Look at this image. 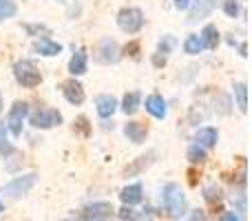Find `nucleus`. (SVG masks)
Segmentation results:
<instances>
[{
  "label": "nucleus",
  "mask_w": 252,
  "mask_h": 221,
  "mask_svg": "<svg viewBox=\"0 0 252 221\" xmlns=\"http://www.w3.org/2000/svg\"><path fill=\"white\" fill-rule=\"evenodd\" d=\"M161 201H164L166 213L173 219H182L186 215V197L177 184H166L161 190Z\"/></svg>",
  "instance_id": "f257e3e1"
},
{
  "label": "nucleus",
  "mask_w": 252,
  "mask_h": 221,
  "mask_svg": "<svg viewBox=\"0 0 252 221\" xmlns=\"http://www.w3.org/2000/svg\"><path fill=\"white\" fill-rule=\"evenodd\" d=\"M13 78H16V82L25 89H35L40 82H42V75H40L38 66H35L31 60H18L16 64H13Z\"/></svg>",
  "instance_id": "f03ea898"
},
{
  "label": "nucleus",
  "mask_w": 252,
  "mask_h": 221,
  "mask_svg": "<svg viewBox=\"0 0 252 221\" xmlns=\"http://www.w3.org/2000/svg\"><path fill=\"white\" fill-rule=\"evenodd\" d=\"M118 27L122 31H126V33H137L139 29L144 27V13H142V9H137V7H124V9H120V13H118Z\"/></svg>",
  "instance_id": "7ed1b4c3"
},
{
  "label": "nucleus",
  "mask_w": 252,
  "mask_h": 221,
  "mask_svg": "<svg viewBox=\"0 0 252 221\" xmlns=\"http://www.w3.org/2000/svg\"><path fill=\"white\" fill-rule=\"evenodd\" d=\"M35 182H38V175H35V173L16 177V179H11V182L4 186V195H9L11 199H20V197H25L27 192L35 186Z\"/></svg>",
  "instance_id": "20e7f679"
},
{
  "label": "nucleus",
  "mask_w": 252,
  "mask_h": 221,
  "mask_svg": "<svg viewBox=\"0 0 252 221\" xmlns=\"http://www.w3.org/2000/svg\"><path fill=\"white\" fill-rule=\"evenodd\" d=\"M27 115H29V104H27V102H16V104L11 106L4 126L9 128V133H11L13 137H20L22 135V122H25Z\"/></svg>",
  "instance_id": "39448f33"
},
{
  "label": "nucleus",
  "mask_w": 252,
  "mask_h": 221,
  "mask_svg": "<svg viewBox=\"0 0 252 221\" xmlns=\"http://www.w3.org/2000/svg\"><path fill=\"white\" fill-rule=\"evenodd\" d=\"M29 122L35 128H53V126L62 124V115L56 109H38L29 115Z\"/></svg>",
  "instance_id": "423d86ee"
},
{
  "label": "nucleus",
  "mask_w": 252,
  "mask_h": 221,
  "mask_svg": "<svg viewBox=\"0 0 252 221\" xmlns=\"http://www.w3.org/2000/svg\"><path fill=\"white\" fill-rule=\"evenodd\" d=\"M113 215H115V210L109 201H95V204L84 208L82 221H111Z\"/></svg>",
  "instance_id": "0eeeda50"
},
{
  "label": "nucleus",
  "mask_w": 252,
  "mask_h": 221,
  "mask_svg": "<svg viewBox=\"0 0 252 221\" xmlns=\"http://www.w3.org/2000/svg\"><path fill=\"white\" fill-rule=\"evenodd\" d=\"M219 0H190V11H188V22L190 25H195V22L204 20V18H208L210 13L215 11V7H217Z\"/></svg>",
  "instance_id": "6e6552de"
},
{
  "label": "nucleus",
  "mask_w": 252,
  "mask_h": 221,
  "mask_svg": "<svg viewBox=\"0 0 252 221\" xmlns=\"http://www.w3.org/2000/svg\"><path fill=\"white\" fill-rule=\"evenodd\" d=\"M97 60L100 62H104V64H115V62L120 60V47H118V42H115L113 38H104L100 44H97Z\"/></svg>",
  "instance_id": "1a4fd4ad"
},
{
  "label": "nucleus",
  "mask_w": 252,
  "mask_h": 221,
  "mask_svg": "<svg viewBox=\"0 0 252 221\" xmlns=\"http://www.w3.org/2000/svg\"><path fill=\"white\" fill-rule=\"evenodd\" d=\"M62 93H64V97H66V102L69 104H73V106H80L84 102V87L78 82V80H66L64 84H62Z\"/></svg>",
  "instance_id": "9d476101"
},
{
  "label": "nucleus",
  "mask_w": 252,
  "mask_h": 221,
  "mask_svg": "<svg viewBox=\"0 0 252 221\" xmlns=\"http://www.w3.org/2000/svg\"><path fill=\"white\" fill-rule=\"evenodd\" d=\"M217 142H219V130L213 128V126H204V128H199L195 133V144L199 148H204V151L217 146Z\"/></svg>",
  "instance_id": "9b49d317"
},
{
  "label": "nucleus",
  "mask_w": 252,
  "mask_h": 221,
  "mask_svg": "<svg viewBox=\"0 0 252 221\" xmlns=\"http://www.w3.org/2000/svg\"><path fill=\"white\" fill-rule=\"evenodd\" d=\"M144 106H146V111L151 113L153 117H157V120H164V117L168 115V104H166V100L161 95H157V93L148 95Z\"/></svg>",
  "instance_id": "f8f14e48"
},
{
  "label": "nucleus",
  "mask_w": 252,
  "mask_h": 221,
  "mask_svg": "<svg viewBox=\"0 0 252 221\" xmlns=\"http://www.w3.org/2000/svg\"><path fill=\"white\" fill-rule=\"evenodd\" d=\"M124 135L128 137V142L144 144L148 137V126H144L142 122H128V124H124Z\"/></svg>",
  "instance_id": "ddd939ff"
},
{
  "label": "nucleus",
  "mask_w": 252,
  "mask_h": 221,
  "mask_svg": "<svg viewBox=\"0 0 252 221\" xmlns=\"http://www.w3.org/2000/svg\"><path fill=\"white\" fill-rule=\"evenodd\" d=\"M95 111L100 117H113V113L118 111V100L113 95H97L95 97Z\"/></svg>",
  "instance_id": "4468645a"
},
{
  "label": "nucleus",
  "mask_w": 252,
  "mask_h": 221,
  "mask_svg": "<svg viewBox=\"0 0 252 221\" xmlns=\"http://www.w3.org/2000/svg\"><path fill=\"white\" fill-rule=\"evenodd\" d=\"M155 157H157V151H151V153H146V155H142V157H137V159L133 161L130 166H126L124 168V175L126 177H130V175H139L142 170H146L148 166L155 161Z\"/></svg>",
  "instance_id": "2eb2a0df"
},
{
  "label": "nucleus",
  "mask_w": 252,
  "mask_h": 221,
  "mask_svg": "<svg viewBox=\"0 0 252 221\" xmlns=\"http://www.w3.org/2000/svg\"><path fill=\"white\" fill-rule=\"evenodd\" d=\"M33 51H35V53H40V56L53 58V56H60V51H62V44L53 42V40H49V38H40V40H35V44H33Z\"/></svg>",
  "instance_id": "dca6fc26"
},
{
  "label": "nucleus",
  "mask_w": 252,
  "mask_h": 221,
  "mask_svg": "<svg viewBox=\"0 0 252 221\" xmlns=\"http://www.w3.org/2000/svg\"><path fill=\"white\" fill-rule=\"evenodd\" d=\"M142 195H144L142 184H130V186H126L124 190L120 192V199H122L126 206H135L142 201Z\"/></svg>",
  "instance_id": "f3484780"
},
{
  "label": "nucleus",
  "mask_w": 252,
  "mask_h": 221,
  "mask_svg": "<svg viewBox=\"0 0 252 221\" xmlns=\"http://www.w3.org/2000/svg\"><path fill=\"white\" fill-rule=\"evenodd\" d=\"M87 69H89V58H87V53L84 51H78V53H73V58L69 60V71H71V75H84L87 73Z\"/></svg>",
  "instance_id": "a211bd4d"
},
{
  "label": "nucleus",
  "mask_w": 252,
  "mask_h": 221,
  "mask_svg": "<svg viewBox=\"0 0 252 221\" xmlns=\"http://www.w3.org/2000/svg\"><path fill=\"white\" fill-rule=\"evenodd\" d=\"M199 38H201L204 49H217V44H219V29L215 25H206L204 29H201Z\"/></svg>",
  "instance_id": "6ab92c4d"
},
{
  "label": "nucleus",
  "mask_w": 252,
  "mask_h": 221,
  "mask_svg": "<svg viewBox=\"0 0 252 221\" xmlns=\"http://www.w3.org/2000/svg\"><path fill=\"white\" fill-rule=\"evenodd\" d=\"M139 104H142V93L139 91H130L124 95L122 100V111L126 113V115H135L139 109Z\"/></svg>",
  "instance_id": "aec40b11"
},
{
  "label": "nucleus",
  "mask_w": 252,
  "mask_h": 221,
  "mask_svg": "<svg viewBox=\"0 0 252 221\" xmlns=\"http://www.w3.org/2000/svg\"><path fill=\"white\" fill-rule=\"evenodd\" d=\"M184 51H186L188 56H199V53L204 51V44H201L199 33H190L186 40H184Z\"/></svg>",
  "instance_id": "412c9836"
},
{
  "label": "nucleus",
  "mask_w": 252,
  "mask_h": 221,
  "mask_svg": "<svg viewBox=\"0 0 252 221\" xmlns=\"http://www.w3.org/2000/svg\"><path fill=\"white\" fill-rule=\"evenodd\" d=\"M235 97H237V106H239L241 113L248 111V87L244 82L235 84Z\"/></svg>",
  "instance_id": "4be33fe9"
},
{
  "label": "nucleus",
  "mask_w": 252,
  "mask_h": 221,
  "mask_svg": "<svg viewBox=\"0 0 252 221\" xmlns=\"http://www.w3.org/2000/svg\"><path fill=\"white\" fill-rule=\"evenodd\" d=\"M11 153H16V148L11 146V142H9V137H7V126H4V122H0V155L9 157Z\"/></svg>",
  "instance_id": "5701e85b"
},
{
  "label": "nucleus",
  "mask_w": 252,
  "mask_h": 221,
  "mask_svg": "<svg viewBox=\"0 0 252 221\" xmlns=\"http://www.w3.org/2000/svg\"><path fill=\"white\" fill-rule=\"evenodd\" d=\"M186 157H188V161H190V164H204V161H206V151H204V148H199L197 144H192V146L188 148Z\"/></svg>",
  "instance_id": "b1692460"
},
{
  "label": "nucleus",
  "mask_w": 252,
  "mask_h": 221,
  "mask_svg": "<svg viewBox=\"0 0 252 221\" xmlns=\"http://www.w3.org/2000/svg\"><path fill=\"white\" fill-rule=\"evenodd\" d=\"M223 11H226L228 18H237L239 11H241L239 0H223Z\"/></svg>",
  "instance_id": "393cba45"
},
{
  "label": "nucleus",
  "mask_w": 252,
  "mask_h": 221,
  "mask_svg": "<svg viewBox=\"0 0 252 221\" xmlns=\"http://www.w3.org/2000/svg\"><path fill=\"white\" fill-rule=\"evenodd\" d=\"M16 11H18V9H16V4H13L11 0L2 2V4H0V22L7 20V18H13V16H16Z\"/></svg>",
  "instance_id": "a878e982"
},
{
  "label": "nucleus",
  "mask_w": 252,
  "mask_h": 221,
  "mask_svg": "<svg viewBox=\"0 0 252 221\" xmlns=\"http://www.w3.org/2000/svg\"><path fill=\"white\" fill-rule=\"evenodd\" d=\"M204 199L210 201V204H213V201H219V199H221V190H219L217 186H208L204 190Z\"/></svg>",
  "instance_id": "bb28decb"
},
{
  "label": "nucleus",
  "mask_w": 252,
  "mask_h": 221,
  "mask_svg": "<svg viewBox=\"0 0 252 221\" xmlns=\"http://www.w3.org/2000/svg\"><path fill=\"white\" fill-rule=\"evenodd\" d=\"M219 106H215V111L217 113H221V115H226V113H230V100H228L226 95H221V93H219Z\"/></svg>",
  "instance_id": "cd10ccee"
},
{
  "label": "nucleus",
  "mask_w": 252,
  "mask_h": 221,
  "mask_svg": "<svg viewBox=\"0 0 252 221\" xmlns=\"http://www.w3.org/2000/svg\"><path fill=\"white\" fill-rule=\"evenodd\" d=\"M173 47H175V40H173V35H164V38H161V42H159V53L164 51V56H166V53H168Z\"/></svg>",
  "instance_id": "c85d7f7f"
},
{
  "label": "nucleus",
  "mask_w": 252,
  "mask_h": 221,
  "mask_svg": "<svg viewBox=\"0 0 252 221\" xmlns=\"http://www.w3.org/2000/svg\"><path fill=\"white\" fill-rule=\"evenodd\" d=\"M25 29L29 31V33H47V31H49L44 25H27Z\"/></svg>",
  "instance_id": "c756f323"
},
{
  "label": "nucleus",
  "mask_w": 252,
  "mask_h": 221,
  "mask_svg": "<svg viewBox=\"0 0 252 221\" xmlns=\"http://www.w3.org/2000/svg\"><path fill=\"white\" fill-rule=\"evenodd\" d=\"M153 64H155V66H164L166 64V56H164V53L157 51L155 56H153Z\"/></svg>",
  "instance_id": "7c9ffc66"
},
{
  "label": "nucleus",
  "mask_w": 252,
  "mask_h": 221,
  "mask_svg": "<svg viewBox=\"0 0 252 221\" xmlns=\"http://www.w3.org/2000/svg\"><path fill=\"white\" fill-rule=\"evenodd\" d=\"M175 7H177L179 11H186V9L190 7V0H175Z\"/></svg>",
  "instance_id": "2f4dec72"
},
{
  "label": "nucleus",
  "mask_w": 252,
  "mask_h": 221,
  "mask_svg": "<svg viewBox=\"0 0 252 221\" xmlns=\"http://www.w3.org/2000/svg\"><path fill=\"white\" fill-rule=\"evenodd\" d=\"M137 49H139V44H137V42H130V44H126V53L130 51V56H137Z\"/></svg>",
  "instance_id": "473e14b6"
},
{
  "label": "nucleus",
  "mask_w": 252,
  "mask_h": 221,
  "mask_svg": "<svg viewBox=\"0 0 252 221\" xmlns=\"http://www.w3.org/2000/svg\"><path fill=\"white\" fill-rule=\"evenodd\" d=\"M221 221H241V219L237 217L235 213H226V215H223V217H221Z\"/></svg>",
  "instance_id": "72a5a7b5"
},
{
  "label": "nucleus",
  "mask_w": 252,
  "mask_h": 221,
  "mask_svg": "<svg viewBox=\"0 0 252 221\" xmlns=\"http://www.w3.org/2000/svg\"><path fill=\"white\" fill-rule=\"evenodd\" d=\"M0 111H2V93H0Z\"/></svg>",
  "instance_id": "f704fd0d"
},
{
  "label": "nucleus",
  "mask_w": 252,
  "mask_h": 221,
  "mask_svg": "<svg viewBox=\"0 0 252 221\" xmlns=\"http://www.w3.org/2000/svg\"><path fill=\"white\" fill-rule=\"evenodd\" d=\"M2 208H4V206H2V201H0V213H2Z\"/></svg>",
  "instance_id": "c9c22d12"
},
{
  "label": "nucleus",
  "mask_w": 252,
  "mask_h": 221,
  "mask_svg": "<svg viewBox=\"0 0 252 221\" xmlns=\"http://www.w3.org/2000/svg\"><path fill=\"white\" fill-rule=\"evenodd\" d=\"M66 221H75V219H66Z\"/></svg>",
  "instance_id": "e433bc0d"
}]
</instances>
